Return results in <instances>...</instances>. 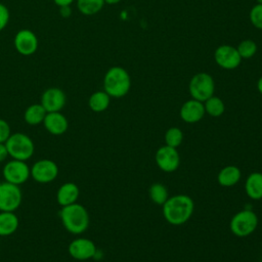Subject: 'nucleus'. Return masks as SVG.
I'll use <instances>...</instances> for the list:
<instances>
[{
  "instance_id": "nucleus-1",
  "label": "nucleus",
  "mask_w": 262,
  "mask_h": 262,
  "mask_svg": "<svg viewBox=\"0 0 262 262\" xmlns=\"http://www.w3.org/2000/svg\"><path fill=\"white\" fill-rule=\"evenodd\" d=\"M165 220L172 225H181L187 222L193 214L194 203L189 195L176 194L169 196L162 206Z\"/></svg>"
},
{
  "instance_id": "nucleus-2",
  "label": "nucleus",
  "mask_w": 262,
  "mask_h": 262,
  "mask_svg": "<svg viewBox=\"0 0 262 262\" xmlns=\"http://www.w3.org/2000/svg\"><path fill=\"white\" fill-rule=\"evenodd\" d=\"M59 217L62 226L72 234L83 233L87 230L90 222L87 209L78 203L61 207Z\"/></svg>"
},
{
  "instance_id": "nucleus-3",
  "label": "nucleus",
  "mask_w": 262,
  "mask_h": 262,
  "mask_svg": "<svg viewBox=\"0 0 262 262\" xmlns=\"http://www.w3.org/2000/svg\"><path fill=\"white\" fill-rule=\"evenodd\" d=\"M131 88V78L127 70L120 66L110 68L103 77V90L114 98L125 96Z\"/></svg>"
},
{
  "instance_id": "nucleus-4",
  "label": "nucleus",
  "mask_w": 262,
  "mask_h": 262,
  "mask_svg": "<svg viewBox=\"0 0 262 262\" xmlns=\"http://www.w3.org/2000/svg\"><path fill=\"white\" fill-rule=\"evenodd\" d=\"M8 156L14 160L28 161L35 151V144L32 138L21 132L13 133L5 142Z\"/></svg>"
},
{
  "instance_id": "nucleus-5",
  "label": "nucleus",
  "mask_w": 262,
  "mask_h": 262,
  "mask_svg": "<svg viewBox=\"0 0 262 262\" xmlns=\"http://www.w3.org/2000/svg\"><path fill=\"white\" fill-rule=\"evenodd\" d=\"M258 222V216L254 211L242 210L231 217L229 228L235 236L246 237L256 230Z\"/></svg>"
},
{
  "instance_id": "nucleus-6",
  "label": "nucleus",
  "mask_w": 262,
  "mask_h": 262,
  "mask_svg": "<svg viewBox=\"0 0 262 262\" xmlns=\"http://www.w3.org/2000/svg\"><path fill=\"white\" fill-rule=\"evenodd\" d=\"M188 91L191 98L202 102L206 101L214 95L215 82L213 77L205 72L196 73L189 81Z\"/></svg>"
},
{
  "instance_id": "nucleus-7",
  "label": "nucleus",
  "mask_w": 262,
  "mask_h": 262,
  "mask_svg": "<svg viewBox=\"0 0 262 262\" xmlns=\"http://www.w3.org/2000/svg\"><path fill=\"white\" fill-rule=\"evenodd\" d=\"M23 194L18 185L0 182V211L15 212L21 204Z\"/></svg>"
},
{
  "instance_id": "nucleus-8",
  "label": "nucleus",
  "mask_w": 262,
  "mask_h": 262,
  "mask_svg": "<svg viewBox=\"0 0 262 262\" xmlns=\"http://www.w3.org/2000/svg\"><path fill=\"white\" fill-rule=\"evenodd\" d=\"M2 174L5 181L19 186L31 177V168L25 161L12 159L5 164Z\"/></svg>"
},
{
  "instance_id": "nucleus-9",
  "label": "nucleus",
  "mask_w": 262,
  "mask_h": 262,
  "mask_svg": "<svg viewBox=\"0 0 262 262\" xmlns=\"http://www.w3.org/2000/svg\"><path fill=\"white\" fill-rule=\"evenodd\" d=\"M155 161L162 171L171 173L178 169L180 165V156L177 148L165 144L156 151Z\"/></svg>"
},
{
  "instance_id": "nucleus-10",
  "label": "nucleus",
  "mask_w": 262,
  "mask_h": 262,
  "mask_svg": "<svg viewBox=\"0 0 262 262\" xmlns=\"http://www.w3.org/2000/svg\"><path fill=\"white\" fill-rule=\"evenodd\" d=\"M58 175L57 164L48 159H42L34 163L31 168V177L39 183L52 182Z\"/></svg>"
},
{
  "instance_id": "nucleus-11",
  "label": "nucleus",
  "mask_w": 262,
  "mask_h": 262,
  "mask_svg": "<svg viewBox=\"0 0 262 262\" xmlns=\"http://www.w3.org/2000/svg\"><path fill=\"white\" fill-rule=\"evenodd\" d=\"M214 60L221 69L234 70L241 64L242 57L239 56L236 47L223 44L215 49Z\"/></svg>"
},
{
  "instance_id": "nucleus-12",
  "label": "nucleus",
  "mask_w": 262,
  "mask_h": 262,
  "mask_svg": "<svg viewBox=\"0 0 262 262\" xmlns=\"http://www.w3.org/2000/svg\"><path fill=\"white\" fill-rule=\"evenodd\" d=\"M13 44L15 50L25 56H29L34 54L39 46L38 37L36 34L29 30V29H23L19 30L13 39Z\"/></svg>"
},
{
  "instance_id": "nucleus-13",
  "label": "nucleus",
  "mask_w": 262,
  "mask_h": 262,
  "mask_svg": "<svg viewBox=\"0 0 262 262\" xmlns=\"http://www.w3.org/2000/svg\"><path fill=\"white\" fill-rule=\"evenodd\" d=\"M69 254L78 261H85L93 258L96 254L95 244L86 237H78L73 239L68 247Z\"/></svg>"
},
{
  "instance_id": "nucleus-14",
  "label": "nucleus",
  "mask_w": 262,
  "mask_h": 262,
  "mask_svg": "<svg viewBox=\"0 0 262 262\" xmlns=\"http://www.w3.org/2000/svg\"><path fill=\"white\" fill-rule=\"evenodd\" d=\"M67 102L66 93L57 87L47 88L41 95L40 103L47 113L60 112Z\"/></svg>"
},
{
  "instance_id": "nucleus-15",
  "label": "nucleus",
  "mask_w": 262,
  "mask_h": 262,
  "mask_svg": "<svg viewBox=\"0 0 262 262\" xmlns=\"http://www.w3.org/2000/svg\"><path fill=\"white\" fill-rule=\"evenodd\" d=\"M204 102L196 99H189L185 101L179 111V116L181 120L188 124H194L200 122L205 116Z\"/></svg>"
},
{
  "instance_id": "nucleus-16",
  "label": "nucleus",
  "mask_w": 262,
  "mask_h": 262,
  "mask_svg": "<svg viewBox=\"0 0 262 262\" xmlns=\"http://www.w3.org/2000/svg\"><path fill=\"white\" fill-rule=\"evenodd\" d=\"M43 125L52 135H62L69 128L68 119L60 112L47 113L44 118Z\"/></svg>"
},
{
  "instance_id": "nucleus-17",
  "label": "nucleus",
  "mask_w": 262,
  "mask_h": 262,
  "mask_svg": "<svg viewBox=\"0 0 262 262\" xmlns=\"http://www.w3.org/2000/svg\"><path fill=\"white\" fill-rule=\"evenodd\" d=\"M79 194H80V190L76 183L66 182L61 184L57 189V192H56L57 204L61 207L75 204L77 203Z\"/></svg>"
},
{
  "instance_id": "nucleus-18",
  "label": "nucleus",
  "mask_w": 262,
  "mask_h": 262,
  "mask_svg": "<svg viewBox=\"0 0 262 262\" xmlns=\"http://www.w3.org/2000/svg\"><path fill=\"white\" fill-rule=\"evenodd\" d=\"M241 177L242 172L239 168L233 165H228L219 171L217 175V181L223 187H231L239 181Z\"/></svg>"
},
{
  "instance_id": "nucleus-19",
  "label": "nucleus",
  "mask_w": 262,
  "mask_h": 262,
  "mask_svg": "<svg viewBox=\"0 0 262 262\" xmlns=\"http://www.w3.org/2000/svg\"><path fill=\"white\" fill-rule=\"evenodd\" d=\"M245 191L252 200L262 199V173L253 172L249 174L245 182Z\"/></svg>"
},
{
  "instance_id": "nucleus-20",
  "label": "nucleus",
  "mask_w": 262,
  "mask_h": 262,
  "mask_svg": "<svg viewBox=\"0 0 262 262\" xmlns=\"http://www.w3.org/2000/svg\"><path fill=\"white\" fill-rule=\"evenodd\" d=\"M18 225L19 221L14 212L0 211V237L13 234Z\"/></svg>"
},
{
  "instance_id": "nucleus-21",
  "label": "nucleus",
  "mask_w": 262,
  "mask_h": 262,
  "mask_svg": "<svg viewBox=\"0 0 262 262\" xmlns=\"http://www.w3.org/2000/svg\"><path fill=\"white\" fill-rule=\"evenodd\" d=\"M111 103V96L104 91L99 90L93 92L89 99H88V105L91 111L94 113H102L110 106Z\"/></svg>"
},
{
  "instance_id": "nucleus-22",
  "label": "nucleus",
  "mask_w": 262,
  "mask_h": 262,
  "mask_svg": "<svg viewBox=\"0 0 262 262\" xmlns=\"http://www.w3.org/2000/svg\"><path fill=\"white\" fill-rule=\"evenodd\" d=\"M47 112L41 103H33L29 105L24 114V119L27 124L35 126L43 123Z\"/></svg>"
},
{
  "instance_id": "nucleus-23",
  "label": "nucleus",
  "mask_w": 262,
  "mask_h": 262,
  "mask_svg": "<svg viewBox=\"0 0 262 262\" xmlns=\"http://www.w3.org/2000/svg\"><path fill=\"white\" fill-rule=\"evenodd\" d=\"M205 113L211 117L218 118L222 116L225 112V104L223 100L218 96H211L206 101H204Z\"/></svg>"
},
{
  "instance_id": "nucleus-24",
  "label": "nucleus",
  "mask_w": 262,
  "mask_h": 262,
  "mask_svg": "<svg viewBox=\"0 0 262 262\" xmlns=\"http://www.w3.org/2000/svg\"><path fill=\"white\" fill-rule=\"evenodd\" d=\"M104 4V0H77L78 10L87 16L94 15L99 12Z\"/></svg>"
},
{
  "instance_id": "nucleus-25",
  "label": "nucleus",
  "mask_w": 262,
  "mask_h": 262,
  "mask_svg": "<svg viewBox=\"0 0 262 262\" xmlns=\"http://www.w3.org/2000/svg\"><path fill=\"white\" fill-rule=\"evenodd\" d=\"M148 195L152 203L159 206H163L169 198V192L164 184L157 182L149 187Z\"/></svg>"
},
{
  "instance_id": "nucleus-26",
  "label": "nucleus",
  "mask_w": 262,
  "mask_h": 262,
  "mask_svg": "<svg viewBox=\"0 0 262 262\" xmlns=\"http://www.w3.org/2000/svg\"><path fill=\"white\" fill-rule=\"evenodd\" d=\"M236 49L242 59H249L256 54L258 47L255 41L251 39H245L237 45Z\"/></svg>"
},
{
  "instance_id": "nucleus-27",
  "label": "nucleus",
  "mask_w": 262,
  "mask_h": 262,
  "mask_svg": "<svg viewBox=\"0 0 262 262\" xmlns=\"http://www.w3.org/2000/svg\"><path fill=\"white\" fill-rule=\"evenodd\" d=\"M164 138L166 145L177 148L183 141V132L177 127H171L166 131Z\"/></svg>"
},
{
  "instance_id": "nucleus-28",
  "label": "nucleus",
  "mask_w": 262,
  "mask_h": 262,
  "mask_svg": "<svg viewBox=\"0 0 262 262\" xmlns=\"http://www.w3.org/2000/svg\"><path fill=\"white\" fill-rule=\"evenodd\" d=\"M250 21L258 30H262V4H255L250 10Z\"/></svg>"
},
{
  "instance_id": "nucleus-29",
  "label": "nucleus",
  "mask_w": 262,
  "mask_h": 262,
  "mask_svg": "<svg viewBox=\"0 0 262 262\" xmlns=\"http://www.w3.org/2000/svg\"><path fill=\"white\" fill-rule=\"evenodd\" d=\"M10 135L11 130L8 122L4 119H0V143H5Z\"/></svg>"
},
{
  "instance_id": "nucleus-30",
  "label": "nucleus",
  "mask_w": 262,
  "mask_h": 262,
  "mask_svg": "<svg viewBox=\"0 0 262 262\" xmlns=\"http://www.w3.org/2000/svg\"><path fill=\"white\" fill-rule=\"evenodd\" d=\"M9 17H10L9 9L7 8L6 5L0 3V32L7 27L9 23Z\"/></svg>"
},
{
  "instance_id": "nucleus-31",
  "label": "nucleus",
  "mask_w": 262,
  "mask_h": 262,
  "mask_svg": "<svg viewBox=\"0 0 262 262\" xmlns=\"http://www.w3.org/2000/svg\"><path fill=\"white\" fill-rule=\"evenodd\" d=\"M59 14H60L62 17H64V18L70 17L71 14H72V8H71V6L69 5V6H61V7H59Z\"/></svg>"
},
{
  "instance_id": "nucleus-32",
  "label": "nucleus",
  "mask_w": 262,
  "mask_h": 262,
  "mask_svg": "<svg viewBox=\"0 0 262 262\" xmlns=\"http://www.w3.org/2000/svg\"><path fill=\"white\" fill-rule=\"evenodd\" d=\"M8 157V151L5 143H0V163L4 162Z\"/></svg>"
},
{
  "instance_id": "nucleus-33",
  "label": "nucleus",
  "mask_w": 262,
  "mask_h": 262,
  "mask_svg": "<svg viewBox=\"0 0 262 262\" xmlns=\"http://www.w3.org/2000/svg\"><path fill=\"white\" fill-rule=\"evenodd\" d=\"M75 0H53V2L58 6V7H61V6H71V4L74 2Z\"/></svg>"
},
{
  "instance_id": "nucleus-34",
  "label": "nucleus",
  "mask_w": 262,
  "mask_h": 262,
  "mask_svg": "<svg viewBox=\"0 0 262 262\" xmlns=\"http://www.w3.org/2000/svg\"><path fill=\"white\" fill-rule=\"evenodd\" d=\"M257 89L260 94H262V76L257 81Z\"/></svg>"
},
{
  "instance_id": "nucleus-35",
  "label": "nucleus",
  "mask_w": 262,
  "mask_h": 262,
  "mask_svg": "<svg viewBox=\"0 0 262 262\" xmlns=\"http://www.w3.org/2000/svg\"><path fill=\"white\" fill-rule=\"evenodd\" d=\"M122 0H104V3L106 4H110V5H115V4H118L119 2H121Z\"/></svg>"
},
{
  "instance_id": "nucleus-36",
  "label": "nucleus",
  "mask_w": 262,
  "mask_h": 262,
  "mask_svg": "<svg viewBox=\"0 0 262 262\" xmlns=\"http://www.w3.org/2000/svg\"><path fill=\"white\" fill-rule=\"evenodd\" d=\"M257 1V3H259V4H262V0H256Z\"/></svg>"
},
{
  "instance_id": "nucleus-37",
  "label": "nucleus",
  "mask_w": 262,
  "mask_h": 262,
  "mask_svg": "<svg viewBox=\"0 0 262 262\" xmlns=\"http://www.w3.org/2000/svg\"><path fill=\"white\" fill-rule=\"evenodd\" d=\"M261 262H262V261H261Z\"/></svg>"
}]
</instances>
